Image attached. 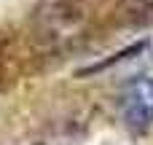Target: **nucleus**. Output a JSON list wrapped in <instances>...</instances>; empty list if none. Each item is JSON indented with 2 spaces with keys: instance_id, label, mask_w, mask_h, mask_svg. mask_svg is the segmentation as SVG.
Here are the masks:
<instances>
[{
  "instance_id": "obj_1",
  "label": "nucleus",
  "mask_w": 153,
  "mask_h": 145,
  "mask_svg": "<svg viewBox=\"0 0 153 145\" xmlns=\"http://www.w3.org/2000/svg\"><path fill=\"white\" fill-rule=\"evenodd\" d=\"M121 118L132 132H148L153 126V78L137 75L129 78L118 97Z\"/></svg>"
},
{
  "instance_id": "obj_2",
  "label": "nucleus",
  "mask_w": 153,
  "mask_h": 145,
  "mask_svg": "<svg viewBox=\"0 0 153 145\" xmlns=\"http://www.w3.org/2000/svg\"><path fill=\"white\" fill-rule=\"evenodd\" d=\"M145 3H153V0H145Z\"/></svg>"
}]
</instances>
